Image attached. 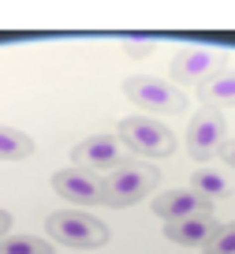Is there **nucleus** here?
<instances>
[{
    "instance_id": "15",
    "label": "nucleus",
    "mask_w": 235,
    "mask_h": 254,
    "mask_svg": "<svg viewBox=\"0 0 235 254\" xmlns=\"http://www.w3.org/2000/svg\"><path fill=\"white\" fill-rule=\"evenodd\" d=\"M202 254H235V221L220 224V228L213 232V239L202 247Z\"/></svg>"
},
{
    "instance_id": "12",
    "label": "nucleus",
    "mask_w": 235,
    "mask_h": 254,
    "mask_svg": "<svg viewBox=\"0 0 235 254\" xmlns=\"http://www.w3.org/2000/svg\"><path fill=\"white\" fill-rule=\"evenodd\" d=\"M190 190L202 194V198H209V202H217V198H224V194H232V180H228L220 168H198V172L190 176Z\"/></svg>"
},
{
    "instance_id": "10",
    "label": "nucleus",
    "mask_w": 235,
    "mask_h": 254,
    "mask_svg": "<svg viewBox=\"0 0 235 254\" xmlns=\"http://www.w3.org/2000/svg\"><path fill=\"white\" fill-rule=\"evenodd\" d=\"M217 228H220V224H217V217H213V213L187 217V221L165 224V239H172V243H179V247H205Z\"/></svg>"
},
{
    "instance_id": "18",
    "label": "nucleus",
    "mask_w": 235,
    "mask_h": 254,
    "mask_svg": "<svg viewBox=\"0 0 235 254\" xmlns=\"http://www.w3.org/2000/svg\"><path fill=\"white\" fill-rule=\"evenodd\" d=\"M8 232H11V213H8V209H0V239L8 236Z\"/></svg>"
},
{
    "instance_id": "5",
    "label": "nucleus",
    "mask_w": 235,
    "mask_h": 254,
    "mask_svg": "<svg viewBox=\"0 0 235 254\" xmlns=\"http://www.w3.org/2000/svg\"><path fill=\"white\" fill-rule=\"evenodd\" d=\"M228 142V120H224V112L220 109H198L194 112V120H190V127H187V153L194 161H213L217 157V150Z\"/></svg>"
},
{
    "instance_id": "17",
    "label": "nucleus",
    "mask_w": 235,
    "mask_h": 254,
    "mask_svg": "<svg viewBox=\"0 0 235 254\" xmlns=\"http://www.w3.org/2000/svg\"><path fill=\"white\" fill-rule=\"evenodd\" d=\"M217 157H220V161H224V165H228V168H235V138H228V142H224V146H220V150H217Z\"/></svg>"
},
{
    "instance_id": "4",
    "label": "nucleus",
    "mask_w": 235,
    "mask_h": 254,
    "mask_svg": "<svg viewBox=\"0 0 235 254\" xmlns=\"http://www.w3.org/2000/svg\"><path fill=\"white\" fill-rule=\"evenodd\" d=\"M123 94H127V101H134L138 109L161 112V116H179V112H187V94L176 90L172 82H165V79H153V75H131V79H123Z\"/></svg>"
},
{
    "instance_id": "1",
    "label": "nucleus",
    "mask_w": 235,
    "mask_h": 254,
    "mask_svg": "<svg viewBox=\"0 0 235 254\" xmlns=\"http://www.w3.org/2000/svg\"><path fill=\"white\" fill-rule=\"evenodd\" d=\"M45 232H49V239H56L63 247H75V251H97V247L109 243V224L97 221L94 213H82V209L49 213Z\"/></svg>"
},
{
    "instance_id": "13",
    "label": "nucleus",
    "mask_w": 235,
    "mask_h": 254,
    "mask_svg": "<svg viewBox=\"0 0 235 254\" xmlns=\"http://www.w3.org/2000/svg\"><path fill=\"white\" fill-rule=\"evenodd\" d=\"M34 157V138L0 124V161H26Z\"/></svg>"
},
{
    "instance_id": "7",
    "label": "nucleus",
    "mask_w": 235,
    "mask_h": 254,
    "mask_svg": "<svg viewBox=\"0 0 235 254\" xmlns=\"http://www.w3.org/2000/svg\"><path fill=\"white\" fill-rule=\"evenodd\" d=\"M71 168H82V172H112V168L127 165V146L116 135H90L71 150Z\"/></svg>"
},
{
    "instance_id": "3",
    "label": "nucleus",
    "mask_w": 235,
    "mask_h": 254,
    "mask_svg": "<svg viewBox=\"0 0 235 254\" xmlns=\"http://www.w3.org/2000/svg\"><path fill=\"white\" fill-rule=\"evenodd\" d=\"M116 138L142 157H172L176 153V135L153 116H123Z\"/></svg>"
},
{
    "instance_id": "6",
    "label": "nucleus",
    "mask_w": 235,
    "mask_h": 254,
    "mask_svg": "<svg viewBox=\"0 0 235 254\" xmlns=\"http://www.w3.org/2000/svg\"><path fill=\"white\" fill-rule=\"evenodd\" d=\"M228 56L220 49H202V45H183L172 56V79L179 86H202L205 79L224 71Z\"/></svg>"
},
{
    "instance_id": "8",
    "label": "nucleus",
    "mask_w": 235,
    "mask_h": 254,
    "mask_svg": "<svg viewBox=\"0 0 235 254\" xmlns=\"http://www.w3.org/2000/svg\"><path fill=\"white\" fill-rule=\"evenodd\" d=\"M213 213V202L194 194L190 187H172V190H161L153 198V217H161L165 224L172 221H187V217H205Z\"/></svg>"
},
{
    "instance_id": "14",
    "label": "nucleus",
    "mask_w": 235,
    "mask_h": 254,
    "mask_svg": "<svg viewBox=\"0 0 235 254\" xmlns=\"http://www.w3.org/2000/svg\"><path fill=\"white\" fill-rule=\"evenodd\" d=\"M0 254H53V243L38 236H4Z\"/></svg>"
},
{
    "instance_id": "11",
    "label": "nucleus",
    "mask_w": 235,
    "mask_h": 254,
    "mask_svg": "<svg viewBox=\"0 0 235 254\" xmlns=\"http://www.w3.org/2000/svg\"><path fill=\"white\" fill-rule=\"evenodd\" d=\"M198 97H202L205 109H228V105H235V71H220L213 75V79H205L202 86H198Z\"/></svg>"
},
{
    "instance_id": "9",
    "label": "nucleus",
    "mask_w": 235,
    "mask_h": 254,
    "mask_svg": "<svg viewBox=\"0 0 235 254\" xmlns=\"http://www.w3.org/2000/svg\"><path fill=\"white\" fill-rule=\"evenodd\" d=\"M53 190L71 206H101V180L82 168H60L53 172Z\"/></svg>"
},
{
    "instance_id": "2",
    "label": "nucleus",
    "mask_w": 235,
    "mask_h": 254,
    "mask_svg": "<svg viewBox=\"0 0 235 254\" xmlns=\"http://www.w3.org/2000/svg\"><path fill=\"white\" fill-rule=\"evenodd\" d=\"M157 180H161L157 168L131 165V161H127V165L112 168L101 180V202L105 206H134V202H142L149 190L157 187Z\"/></svg>"
},
{
    "instance_id": "16",
    "label": "nucleus",
    "mask_w": 235,
    "mask_h": 254,
    "mask_svg": "<svg viewBox=\"0 0 235 254\" xmlns=\"http://www.w3.org/2000/svg\"><path fill=\"white\" fill-rule=\"evenodd\" d=\"M123 53H131V56H146V53H153V41H123Z\"/></svg>"
}]
</instances>
